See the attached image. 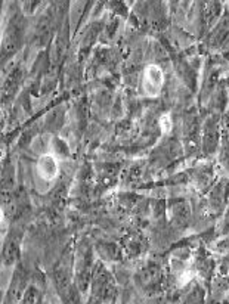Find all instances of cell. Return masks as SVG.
Returning a JSON list of instances; mask_svg holds the SVG:
<instances>
[{"instance_id": "obj_1", "label": "cell", "mask_w": 229, "mask_h": 304, "mask_svg": "<svg viewBox=\"0 0 229 304\" xmlns=\"http://www.w3.org/2000/svg\"><path fill=\"white\" fill-rule=\"evenodd\" d=\"M18 249H19V239L16 238H9L5 244V248H3V260L8 263H12L18 256Z\"/></svg>"}]
</instances>
